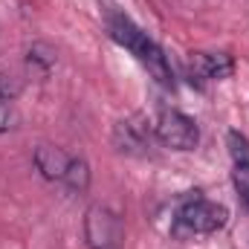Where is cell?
I'll use <instances>...</instances> for the list:
<instances>
[{"instance_id": "1", "label": "cell", "mask_w": 249, "mask_h": 249, "mask_svg": "<svg viewBox=\"0 0 249 249\" xmlns=\"http://www.w3.org/2000/svg\"><path fill=\"white\" fill-rule=\"evenodd\" d=\"M110 35H113L116 44H122L124 50H130L139 61L145 64L148 72H151L162 87H174V72H171V67H168L165 53H162L133 20H127L124 15H110Z\"/></svg>"}, {"instance_id": "2", "label": "cell", "mask_w": 249, "mask_h": 249, "mask_svg": "<svg viewBox=\"0 0 249 249\" xmlns=\"http://www.w3.org/2000/svg\"><path fill=\"white\" fill-rule=\"evenodd\" d=\"M226 206L206 200L200 191H188L177 209V232L186 235H214L226 226Z\"/></svg>"}, {"instance_id": "3", "label": "cell", "mask_w": 249, "mask_h": 249, "mask_svg": "<svg viewBox=\"0 0 249 249\" xmlns=\"http://www.w3.org/2000/svg\"><path fill=\"white\" fill-rule=\"evenodd\" d=\"M84 241L90 249H122L124 229L119 214L105 203H93L84 214Z\"/></svg>"}, {"instance_id": "4", "label": "cell", "mask_w": 249, "mask_h": 249, "mask_svg": "<svg viewBox=\"0 0 249 249\" xmlns=\"http://www.w3.org/2000/svg\"><path fill=\"white\" fill-rule=\"evenodd\" d=\"M154 133L165 148H174V151H194L197 142H200L197 122L186 113H180V110H162L157 116Z\"/></svg>"}, {"instance_id": "5", "label": "cell", "mask_w": 249, "mask_h": 249, "mask_svg": "<svg viewBox=\"0 0 249 249\" xmlns=\"http://www.w3.org/2000/svg\"><path fill=\"white\" fill-rule=\"evenodd\" d=\"M235 72V58L229 53H194L188 58V75L194 78H229Z\"/></svg>"}, {"instance_id": "6", "label": "cell", "mask_w": 249, "mask_h": 249, "mask_svg": "<svg viewBox=\"0 0 249 249\" xmlns=\"http://www.w3.org/2000/svg\"><path fill=\"white\" fill-rule=\"evenodd\" d=\"M70 165V157L55 145H38L35 148V168L41 171V177L47 180H64Z\"/></svg>"}, {"instance_id": "7", "label": "cell", "mask_w": 249, "mask_h": 249, "mask_svg": "<svg viewBox=\"0 0 249 249\" xmlns=\"http://www.w3.org/2000/svg\"><path fill=\"white\" fill-rule=\"evenodd\" d=\"M113 145L122 154H145V148H148L145 133L133 122H116V127H113Z\"/></svg>"}, {"instance_id": "8", "label": "cell", "mask_w": 249, "mask_h": 249, "mask_svg": "<svg viewBox=\"0 0 249 249\" xmlns=\"http://www.w3.org/2000/svg\"><path fill=\"white\" fill-rule=\"evenodd\" d=\"M64 183L70 186V191L84 194V191L90 188V165H87V160H81V157H70V165H67Z\"/></svg>"}, {"instance_id": "9", "label": "cell", "mask_w": 249, "mask_h": 249, "mask_svg": "<svg viewBox=\"0 0 249 249\" xmlns=\"http://www.w3.org/2000/svg\"><path fill=\"white\" fill-rule=\"evenodd\" d=\"M226 145H229V157H232L235 168L249 165V139L241 130H229L226 133Z\"/></svg>"}, {"instance_id": "10", "label": "cell", "mask_w": 249, "mask_h": 249, "mask_svg": "<svg viewBox=\"0 0 249 249\" xmlns=\"http://www.w3.org/2000/svg\"><path fill=\"white\" fill-rule=\"evenodd\" d=\"M26 61H29V67H38L41 72H50L55 67V50L50 44H32Z\"/></svg>"}, {"instance_id": "11", "label": "cell", "mask_w": 249, "mask_h": 249, "mask_svg": "<svg viewBox=\"0 0 249 249\" xmlns=\"http://www.w3.org/2000/svg\"><path fill=\"white\" fill-rule=\"evenodd\" d=\"M23 90V81L12 72H0V102H15Z\"/></svg>"}, {"instance_id": "12", "label": "cell", "mask_w": 249, "mask_h": 249, "mask_svg": "<svg viewBox=\"0 0 249 249\" xmlns=\"http://www.w3.org/2000/svg\"><path fill=\"white\" fill-rule=\"evenodd\" d=\"M235 188H238V197H241V203L249 209V165H241V168H235Z\"/></svg>"}, {"instance_id": "13", "label": "cell", "mask_w": 249, "mask_h": 249, "mask_svg": "<svg viewBox=\"0 0 249 249\" xmlns=\"http://www.w3.org/2000/svg\"><path fill=\"white\" fill-rule=\"evenodd\" d=\"M12 127H15V110L9 102H0V133H6Z\"/></svg>"}]
</instances>
